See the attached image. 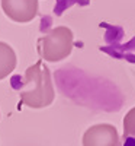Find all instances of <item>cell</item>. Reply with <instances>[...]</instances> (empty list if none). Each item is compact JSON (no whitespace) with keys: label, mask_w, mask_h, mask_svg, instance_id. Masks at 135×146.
Segmentation results:
<instances>
[{"label":"cell","mask_w":135,"mask_h":146,"mask_svg":"<svg viewBox=\"0 0 135 146\" xmlns=\"http://www.w3.org/2000/svg\"><path fill=\"white\" fill-rule=\"evenodd\" d=\"M74 36L70 28L67 27H58L48 32L47 35L41 36L36 44L38 54L45 62H60L68 57L73 51L74 45Z\"/></svg>","instance_id":"7a4b0ae2"},{"label":"cell","mask_w":135,"mask_h":146,"mask_svg":"<svg viewBox=\"0 0 135 146\" xmlns=\"http://www.w3.org/2000/svg\"><path fill=\"white\" fill-rule=\"evenodd\" d=\"M16 53L9 44L0 41V80L7 78L16 67Z\"/></svg>","instance_id":"5b68a950"},{"label":"cell","mask_w":135,"mask_h":146,"mask_svg":"<svg viewBox=\"0 0 135 146\" xmlns=\"http://www.w3.org/2000/svg\"><path fill=\"white\" fill-rule=\"evenodd\" d=\"M128 133H135V108L126 113L124 118V135H128Z\"/></svg>","instance_id":"8992f818"},{"label":"cell","mask_w":135,"mask_h":146,"mask_svg":"<svg viewBox=\"0 0 135 146\" xmlns=\"http://www.w3.org/2000/svg\"><path fill=\"white\" fill-rule=\"evenodd\" d=\"M119 135L112 124H94L83 135V146H118Z\"/></svg>","instance_id":"277c9868"},{"label":"cell","mask_w":135,"mask_h":146,"mask_svg":"<svg viewBox=\"0 0 135 146\" xmlns=\"http://www.w3.org/2000/svg\"><path fill=\"white\" fill-rule=\"evenodd\" d=\"M118 146H135V133L122 135V137L119 139Z\"/></svg>","instance_id":"52a82bcc"},{"label":"cell","mask_w":135,"mask_h":146,"mask_svg":"<svg viewBox=\"0 0 135 146\" xmlns=\"http://www.w3.org/2000/svg\"><path fill=\"white\" fill-rule=\"evenodd\" d=\"M19 96L20 101L29 108H44L52 104L55 96L54 85L51 72L45 66L44 60H38L26 69Z\"/></svg>","instance_id":"6da1fadb"},{"label":"cell","mask_w":135,"mask_h":146,"mask_svg":"<svg viewBox=\"0 0 135 146\" xmlns=\"http://www.w3.org/2000/svg\"><path fill=\"white\" fill-rule=\"evenodd\" d=\"M38 0H2L6 16L15 22L26 23L38 15Z\"/></svg>","instance_id":"3957f363"}]
</instances>
